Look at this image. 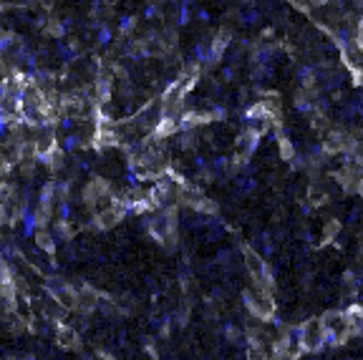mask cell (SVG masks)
Instances as JSON below:
<instances>
[{
    "label": "cell",
    "mask_w": 363,
    "mask_h": 360,
    "mask_svg": "<svg viewBox=\"0 0 363 360\" xmlns=\"http://www.w3.org/2000/svg\"><path fill=\"white\" fill-rule=\"evenodd\" d=\"M245 303H248V310L255 315L257 320H272L275 315V300L270 295V290L265 287H250L245 292Z\"/></svg>",
    "instance_id": "obj_1"
},
{
    "label": "cell",
    "mask_w": 363,
    "mask_h": 360,
    "mask_svg": "<svg viewBox=\"0 0 363 360\" xmlns=\"http://www.w3.org/2000/svg\"><path fill=\"white\" fill-rule=\"evenodd\" d=\"M325 340H328V330H325L323 320H310L300 327L298 348L300 350H318Z\"/></svg>",
    "instance_id": "obj_2"
},
{
    "label": "cell",
    "mask_w": 363,
    "mask_h": 360,
    "mask_svg": "<svg viewBox=\"0 0 363 360\" xmlns=\"http://www.w3.org/2000/svg\"><path fill=\"white\" fill-rule=\"evenodd\" d=\"M245 260H248V272L252 275V282L257 287L272 290V275H270V267L263 262V257L255 254L250 247H245Z\"/></svg>",
    "instance_id": "obj_3"
},
{
    "label": "cell",
    "mask_w": 363,
    "mask_h": 360,
    "mask_svg": "<svg viewBox=\"0 0 363 360\" xmlns=\"http://www.w3.org/2000/svg\"><path fill=\"white\" fill-rule=\"evenodd\" d=\"M83 199H86V204H91V207H96V204H101V202H109V199H111V187H109V182H106V179H94L91 184H86Z\"/></svg>",
    "instance_id": "obj_4"
},
{
    "label": "cell",
    "mask_w": 363,
    "mask_h": 360,
    "mask_svg": "<svg viewBox=\"0 0 363 360\" xmlns=\"http://www.w3.org/2000/svg\"><path fill=\"white\" fill-rule=\"evenodd\" d=\"M124 217V202H114V204H106L104 209H101V214H96V227L98 229H109L114 227L116 222H119Z\"/></svg>",
    "instance_id": "obj_5"
},
{
    "label": "cell",
    "mask_w": 363,
    "mask_h": 360,
    "mask_svg": "<svg viewBox=\"0 0 363 360\" xmlns=\"http://www.w3.org/2000/svg\"><path fill=\"white\" fill-rule=\"evenodd\" d=\"M58 342L66 350H76L78 348V333L68 325H58Z\"/></svg>",
    "instance_id": "obj_6"
},
{
    "label": "cell",
    "mask_w": 363,
    "mask_h": 360,
    "mask_svg": "<svg viewBox=\"0 0 363 360\" xmlns=\"http://www.w3.org/2000/svg\"><path fill=\"white\" fill-rule=\"evenodd\" d=\"M345 322L351 327V333H361L363 330V305H351L345 307Z\"/></svg>",
    "instance_id": "obj_7"
},
{
    "label": "cell",
    "mask_w": 363,
    "mask_h": 360,
    "mask_svg": "<svg viewBox=\"0 0 363 360\" xmlns=\"http://www.w3.org/2000/svg\"><path fill=\"white\" fill-rule=\"evenodd\" d=\"M36 242H38V247H43L46 252H51V254H53V249H56V247H53V237L48 234V229H46V227H40V229H38Z\"/></svg>",
    "instance_id": "obj_8"
},
{
    "label": "cell",
    "mask_w": 363,
    "mask_h": 360,
    "mask_svg": "<svg viewBox=\"0 0 363 360\" xmlns=\"http://www.w3.org/2000/svg\"><path fill=\"white\" fill-rule=\"evenodd\" d=\"M278 144H280V156L285 159V161H290L295 156V149H293V144H290L285 136H278Z\"/></svg>",
    "instance_id": "obj_9"
},
{
    "label": "cell",
    "mask_w": 363,
    "mask_h": 360,
    "mask_svg": "<svg viewBox=\"0 0 363 360\" xmlns=\"http://www.w3.org/2000/svg\"><path fill=\"white\" fill-rule=\"evenodd\" d=\"M338 229H341V224H338L336 219H333V222H328V229H325V237H323V242H330V239L338 234Z\"/></svg>",
    "instance_id": "obj_10"
},
{
    "label": "cell",
    "mask_w": 363,
    "mask_h": 360,
    "mask_svg": "<svg viewBox=\"0 0 363 360\" xmlns=\"http://www.w3.org/2000/svg\"><path fill=\"white\" fill-rule=\"evenodd\" d=\"M197 16H199L202 20H210V13H207V10H199V13H197Z\"/></svg>",
    "instance_id": "obj_11"
}]
</instances>
